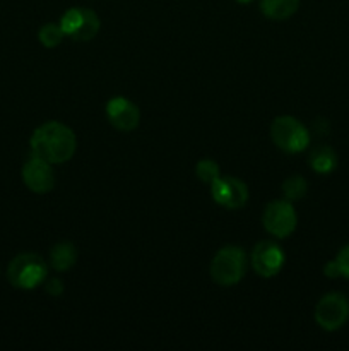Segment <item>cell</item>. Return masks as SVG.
Listing matches in <instances>:
<instances>
[{
  "label": "cell",
  "instance_id": "cell-8",
  "mask_svg": "<svg viewBox=\"0 0 349 351\" xmlns=\"http://www.w3.org/2000/svg\"><path fill=\"white\" fill-rule=\"evenodd\" d=\"M284 263H286V254L281 249L277 242L262 240L253 247L250 254V264L252 269L262 278H274L281 273Z\"/></svg>",
  "mask_w": 349,
  "mask_h": 351
},
{
  "label": "cell",
  "instance_id": "cell-7",
  "mask_svg": "<svg viewBox=\"0 0 349 351\" xmlns=\"http://www.w3.org/2000/svg\"><path fill=\"white\" fill-rule=\"evenodd\" d=\"M349 319V300L342 293H327L315 307V322L325 331H337Z\"/></svg>",
  "mask_w": 349,
  "mask_h": 351
},
{
  "label": "cell",
  "instance_id": "cell-10",
  "mask_svg": "<svg viewBox=\"0 0 349 351\" xmlns=\"http://www.w3.org/2000/svg\"><path fill=\"white\" fill-rule=\"evenodd\" d=\"M53 165L44 161L43 158H38L31 154L23 165V182L31 192L34 194H48L53 191L55 187V173H53Z\"/></svg>",
  "mask_w": 349,
  "mask_h": 351
},
{
  "label": "cell",
  "instance_id": "cell-9",
  "mask_svg": "<svg viewBox=\"0 0 349 351\" xmlns=\"http://www.w3.org/2000/svg\"><path fill=\"white\" fill-rule=\"evenodd\" d=\"M211 195L222 208L240 209L248 201V187L236 177H218L211 184Z\"/></svg>",
  "mask_w": 349,
  "mask_h": 351
},
{
  "label": "cell",
  "instance_id": "cell-19",
  "mask_svg": "<svg viewBox=\"0 0 349 351\" xmlns=\"http://www.w3.org/2000/svg\"><path fill=\"white\" fill-rule=\"evenodd\" d=\"M44 290L51 297H60L64 293V285H62V281L58 278H51V280L47 278V281H44Z\"/></svg>",
  "mask_w": 349,
  "mask_h": 351
},
{
  "label": "cell",
  "instance_id": "cell-11",
  "mask_svg": "<svg viewBox=\"0 0 349 351\" xmlns=\"http://www.w3.org/2000/svg\"><path fill=\"white\" fill-rule=\"evenodd\" d=\"M106 119L120 132H132L140 122V112L133 101L115 96L106 103Z\"/></svg>",
  "mask_w": 349,
  "mask_h": 351
},
{
  "label": "cell",
  "instance_id": "cell-2",
  "mask_svg": "<svg viewBox=\"0 0 349 351\" xmlns=\"http://www.w3.org/2000/svg\"><path fill=\"white\" fill-rule=\"evenodd\" d=\"M48 278V264L34 252L17 254L7 266V280L19 290H34Z\"/></svg>",
  "mask_w": 349,
  "mask_h": 351
},
{
  "label": "cell",
  "instance_id": "cell-21",
  "mask_svg": "<svg viewBox=\"0 0 349 351\" xmlns=\"http://www.w3.org/2000/svg\"><path fill=\"white\" fill-rule=\"evenodd\" d=\"M236 2H240V3H250V2H253V0H236Z\"/></svg>",
  "mask_w": 349,
  "mask_h": 351
},
{
  "label": "cell",
  "instance_id": "cell-13",
  "mask_svg": "<svg viewBox=\"0 0 349 351\" xmlns=\"http://www.w3.org/2000/svg\"><path fill=\"white\" fill-rule=\"evenodd\" d=\"M300 9V0H260V10L267 19L284 21Z\"/></svg>",
  "mask_w": 349,
  "mask_h": 351
},
{
  "label": "cell",
  "instance_id": "cell-12",
  "mask_svg": "<svg viewBox=\"0 0 349 351\" xmlns=\"http://www.w3.org/2000/svg\"><path fill=\"white\" fill-rule=\"evenodd\" d=\"M77 263V249L70 242H58L50 250V266L57 273H67Z\"/></svg>",
  "mask_w": 349,
  "mask_h": 351
},
{
  "label": "cell",
  "instance_id": "cell-3",
  "mask_svg": "<svg viewBox=\"0 0 349 351\" xmlns=\"http://www.w3.org/2000/svg\"><path fill=\"white\" fill-rule=\"evenodd\" d=\"M212 281L219 287H235L246 273V254L242 247L226 245L214 254L209 266Z\"/></svg>",
  "mask_w": 349,
  "mask_h": 351
},
{
  "label": "cell",
  "instance_id": "cell-4",
  "mask_svg": "<svg viewBox=\"0 0 349 351\" xmlns=\"http://www.w3.org/2000/svg\"><path fill=\"white\" fill-rule=\"evenodd\" d=\"M270 139L281 151L289 154L301 153L310 144V132L298 119L281 115L270 125Z\"/></svg>",
  "mask_w": 349,
  "mask_h": 351
},
{
  "label": "cell",
  "instance_id": "cell-6",
  "mask_svg": "<svg viewBox=\"0 0 349 351\" xmlns=\"http://www.w3.org/2000/svg\"><path fill=\"white\" fill-rule=\"evenodd\" d=\"M60 26L65 36L74 41H89L98 34L99 17L88 7H72L62 16Z\"/></svg>",
  "mask_w": 349,
  "mask_h": 351
},
{
  "label": "cell",
  "instance_id": "cell-14",
  "mask_svg": "<svg viewBox=\"0 0 349 351\" xmlns=\"http://www.w3.org/2000/svg\"><path fill=\"white\" fill-rule=\"evenodd\" d=\"M308 165L318 175H328L337 168V154L331 146H317L311 149Z\"/></svg>",
  "mask_w": 349,
  "mask_h": 351
},
{
  "label": "cell",
  "instance_id": "cell-15",
  "mask_svg": "<svg viewBox=\"0 0 349 351\" xmlns=\"http://www.w3.org/2000/svg\"><path fill=\"white\" fill-rule=\"evenodd\" d=\"M307 192L308 184L303 177H300V175H293V177L286 178V180L283 182V194L284 199H287V201H301V199L307 195Z\"/></svg>",
  "mask_w": 349,
  "mask_h": 351
},
{
  "label": "cell",
  "instance_id": "cell-20",
  "mask_svg": "<svg viewBox=\"0 0 349 351\" xmlns=\"http://www.w3.org/2000/svg\"><path fill=\"white\" fill-rule=\"evenodd\" d=\"M324 274L327 278H332V280H335V278H342L341 276V269H339V264L337 261H328L327 264L324 266Z\"/></svg>",
  "mask_w": 349,
  "mask_h": 351
},
{
  "label": "cell",
  "instance_id": "cell-5",
  "mask_svg": "<svg viewBox=\"0 0 349 351\" xmlns=\"http://www.w3.org/2000/svg\"><path fill=\"white\" fill-rule=\"evenodd\" d=\"M262 225L266 232L276 239H287L298 225V215L293 202L287 199H276L269 202L262 213Z\"/></svg>",
  "mask_w": 349,
  "mask_h": 351
},
{
  "label": "cell",
  "instance_id": "cell-16",
  "mask_svg": "<svg viewBox=\"0 0 349 351\" xmlns=\"http://www.w3.org/2000/svg\"><path fill=\"white\" fill-rule=\"evenodd\" d=\"M65 33L62 29L60 24H53V23H48L44 26L40 27L38 31V40L40 43L43 45L44 48H55L64 41Z\"/></svg>",
  "mask_w": 349,
  "mask_h": 351
},
{
  "label": "cell",
  "instance_id": "cell-17",
  "mask_svg": "<svg viewBox=\"0 0 349 351\" xmlns=\"http://www.w3.org/2000/svg\"><path fill=\"white\" fill-rule=\"evenodd\" d=\"M195 173H197L198 180L205 182V184L209 185H211L216 178L221 177V173H219V165L216 163L214 160H209V158L198 161L197 167H195Z\"/></svg>",
  "mask_w": 349,
  "mask_h": 351
},
{
  "label": "cell",
  "instance_id": "cell-1",
  "mask_svg": "<svg viewBox=\"0 0 349 351\" xmlns=\"http://www.w3.org/2000/svg\"><path fill=\"white\" fill-rule=\"evenodd\" d=\"M31 154L51 165L67 163L77 149V137L65 123L51 120L34 129L29 139Z\"/></svg>",
  "mask_w": 349,
  "mask_h": 351
},
{
  "label": "cell",
  "instance_id": "cell-18",
  "mask_svg": "<svg viewBox=\"0 0 349 351\" xmlns=\"http://www.w3.org/2000/svg\"><path fill=\"white\" fill-rule=\"evenodd\" d=\"M335 261H337L339 269H341V276L342 278H349V243H348V245L342 247L341 250H339Z\"/></svg>",
  "mask_w": 349,
  "mask_h": 351
}]
</instances>
